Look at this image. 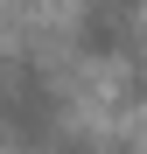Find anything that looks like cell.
<instances>
[{"label":"cell","mask_w":147,"mask_h":154,"mask_svg":"<svg viewBox=\"0 0 147 154\" xmlns=\"http://www.w3.org/2000/svg\"><path fill=\"white\" fill-rule=\"evenodd\" d=\"M0 140L21 154H49L63 140V91L21 56H0Z\"/></svg>","instance_id":"cell-1"}]
</instances>
